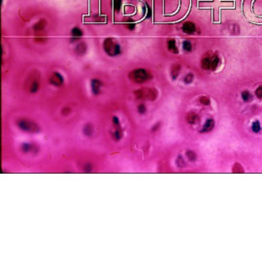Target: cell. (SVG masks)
Wrapping results in <instances>:
<instances>
[{"label": "cell", "mask_w": 262, "mask_h": 262, "mask_svg": "<svg viewBox=\"0 0 262 262\" xmlns=\"http://www.w3.org/2000/svg\"><path fill=\"white\" fill-rule=\"evenodd\" d=\"M150 78L151 75L149 74V72L146 69L143 68L134 69L133 71L129 73V79L132 80L136 84H143V83L147 82Z\"/></svg>", "instance_id": "6da1fadb"}, {"label": "cell", "mask_w": 262, "mask_h": 262, "mask_svg": "<svg viewBox=\"0 0 262 262\" xmlns=\"http://www.w3.org/2000/svg\"><path fill=\"white\" fill-rule=\"evenodd\" d=\"M103 48L106 54L110 56H117L121 54V52L119 45L112 38L105 39V41L103 43Z\"/></svg>", "instance_id": "7a4b0ae2"}, {"label": "cell", "mask_w": 262, "mask_h": 262, "mask_svg": "<svg viewBox=\"0 0 262 262\" xmlns=\"http://www.w3.org/2000/svg\"><path fill=\"white\" fill-rule=\"evenodd\" d=\"M18 126L21 130L24 132H29V133H36L40 131L39 125L36 122L29 121V119H19L18 121Z\"/></svg>", "instance_id": "3957f363"}, {"label": "cell", "mask_w": 262, "mask_h": 262, "mask_svg": "<svg viewBox=\"0 0 262 262\" xmlns=\"http://www.w3.org/2000/svg\"><path fill=\"white\" fill-rule=\"evenodd\" d=\"M134 93L140 100H154L156 98L157 91L154 88H141L136 90Z\"/></svg>", "instance_id": "277c9868"}, {"label": "cell", "mask_w": 262, "mask_h": 262, "mask_svg": "<svg viewBox=\"0 0 262 262\" xmlns=\"http://www.w3.org/2000/svg\"><path fill=\"white\" fill-rule=\"evenodd\" d=\"M50 83H51L52 85H55V87H61L64 83V79L61 74H59L57 72H55L54 74L51 76V78H50Z\"/></svg>", "instance_id": "5b68a950"}, {"label": "cell", "mask_w": 262, "mask_h": 262, "mask_svg": "<svg viewBox=\"0 0 262 262\" xmlns=\"http://www.w3.org/2000/svg\"><path fill=\"white\" fill-rule=\"evenodd\" d=\"M182 29H183V31L185 33V34H193L195 30H196V26H195L193 22H187L183 24V26H182Z\"/></svg>", "instance_id": "8992f818"}, {"label": "cell", "mask_w": 262, "mask_h": 262, "mask_svg": "<svg viewBox=\"0 0 262 262\" xmlns=\"http://www.w3.org/2000/svg\"><path fill=\"white\" fill-rule=\"evenodd\" d=\"M102 87V83L98 80H92L91 81V90L94 94H99L100 93V89Z\"/></svg>", "instance_id": "52a82bcc"}, {"label": "cell", "mask_w": 262, "mask_h": 262, "mask_svg": "<svg viewBox=\"0 0 262 262\" xmlns=\"http://www.w3.org/2000/svg\"><path fill=\"white\" fill-rule=\"evenodd\" d=\"M22 150L24 152H36L38 151V147L33 144H24L22 146Z\"/></svg>", "instance_id": "ba28073f"}, {"label": "cell", "mask_w": 262, "mask_h": 262, "mask_svg": "<svg viewBox=\"0 0 262 262\" xmlns=\"http://www.w3.org/2000/svg\"><path fill=\"white\" fill-rule=\"evenodd\" d=\"M46 21L45 19H41V21H39L38 22H36L35 25L33 26V29H34V31L36 32H40V31H43L46 27Z\"/></svg>", "instance_id": "9c48e42d"}, {"label": "cell", "mask_w": 262, "mask_h": 262, "mask_svg": "<svg viewBox=\"0 0 262 262\" xmlns=\"http://www.w3.org/2000/svg\"><path fill=\"white\" fill-rule=\"evenodd\" d=\"M167 48L170 52H174V54H177L178 52V48L176 46V41L174 39H169L167 41Z\"/></svg>", "instance_id": "30bf717a"}, {"label": "cell", "mask_w": 262, "mask_h": 262, "mask_svg": "<svg viewBox=\"0 0 262 262\" xmlns=\"http://www.w3.org/2000/svg\"><path fill=\"white\" fill-rule=\"evenodd\" d=\"M83 34H84V33H83V31H82V29L81 28H79V27H74L71 30V36H72V38L73 39H79V38H81L82 36H83Z\"/></svg>", "instance_id": "8fae6325"}, {"label": "cell", "mask_w": 262, "mask_h": 262, "mask_svg": "<svg viewBox=\"0 0 262 262\" xmlns=\"http://www.w3.org/2000/svg\"><path fill=\"white\" fill-rule=\"evenodd\" d=\"M214 125H215V122L213 119H208V121H206V122H205L204 126H203V129H202V132H209L211 131L212 129L214 128Z\"/></svg>", "instance_id": "7c38bea8"}, {"label": "cell", "mask_w": 262, "mask_h": 262, "mask_svg": "<svg viewBox=\"0 0 262 262\" xmlns=\"http://www.w3.org/2000/svg\"><path fill=\"white\" fill-rule=\"evenodd\" d=\"M201 66L204 70H209V69H211V58L209 57V56H205V57L202 59Z\"/></svg>", "instance_id": "4fadbf2b"}, {"label": "cell", "mask_w": 262, "mask_h": 262, "mask_svg": "<svg viewBox=\"0 0 262 262\" xmlns=\"http://www.w3.org/2000/svg\"><path fill=\"white\" fill-rule=\"evenodd\" d=\"M39 89V82L37 81V80H34V81H32L30 83V85H29V91L31 92V93H35V92H37Z\"/></svg>", "instance_id": "5bb4252c"}, {"label": "cell", "mask_w": 262, "mask_h": 262, "mask_svg": "<svg viewBox=\"0 0 262 262\" xmlns=\"http://www.w3.org/2000/svg\"><path fill=\"white\" fill-rule=\"evenodd\" d=\"M187 121L190 124H194L198 121V116L195 113H190L187 117Z\"/></svg>", "instance_id": "9a60e30c"}, {"label": "cell", "mask_w": 262, "mask_h": 262, "mask_svg": "<svg viewBox=\"0 0 262 262\" xmlns=\"http://www.w3.org/2000/svg\"><path fill=\"white\" fill-rule=\"evenodd\" d=\"M85 50H87V46H85V43H80V44L77 45V47L75 49V52H77L78 55H84Z\"/></svg>", "instance_id": "2e32d148"}, {"label": "cell", "mask_w": 262, "mask_h": 262, "mask_svg": "<svg viewBox=\"0 0 262 262\" xmlns=\"http://www.w3.org/2000/svg\"><path fill=\"white\" fill-rule=\"evenodd\" d=\"M122 136H123V133H122V130L121 129V127L116 128L115 131L113 132V138H114L116 141L121 140V139L122 138Z\"/></svg>", "instance_id": "e0dca14e"}, {"label": "cell", "mask_w": 262, "mask_h": 262, "mask_svg": "<svg viewBox=\"0 0 262 262\" xmlns=\"http://www.w3.org/2000/svg\"><path fill=\"white\" fill-rule=\"evenodd\" d=\"M218 63H220V58H218L217 55H214L213 57L211 58V69L212 70H215L217 68Z\"/></svg>", "instance_id": "ac0fdd59"}, {"label": "cell", "mask_w": 262, "mask_h": 262, "mask_svg": "<svg viewBox=\"0 0 262 262\" xmlns=\"http://www.w3.org/2000/svg\"><path fill=\"white\" fill-rule=\"evenodd\" d=\"M124 22H125V25H126L127 29H129V30H134V29H135L136 24H135V22L132 19H124Z\"/></svg>", "instance_id": "d6986e66"}, {"label": "cell", "mask_w": 262, "mask_h": 262, "mask_svg": "<svg viewBox=\"0 0 262 262\" xmlns=\"http://www.w3.org/2000/svg\"><path fill=\"white\" fill-rule=\"evenodd\" d=\"M143 11H144L145 17H147V18H151V8L147 4V3H145V4L143 5Z\"/></svg>", "instance_id": "ffe728a7"}, {"label": "cell", "mask_w": 262, "mask_h": 262, "mask_svg": "<svg viewBox=\"0 0 262 262\" xmlns=\"http://www.w3.org/2000/svg\"><path fill=\"white\" fill-rule=\"evenodd\" d=\"M180 70H181L180 65H174V67L172 68V71H171V75H172V77H173V79H176L178 77L179 73H180Z\"/></svg>", "instance_id": "44dd1931"}, {"label": "cell", "mask_w": 262, "mask_h": 262, "mask_svg": "<svg viewBox=\"0 0 262 262\" xmlns=\"http://www.w3.org/2000/svg\"><path fill=\"white\" fill-rule=\"evenodd\" d=\"M92 131H93V129H92V125L90 123L85 124V126L84 127V133L87 136H91Z\"/></svg>", "instance_id": "7402d4cb"}, {"label": "cell", "mask_w": 262, "mask_h": 262, "mask_svg": "<svg viewBox=\"0 0 262 262\" xmlns=\"http://www.w3.org/2000/svg\"><path fill=\"white\" fill-rule=\"evenodd\" d=\"M113 4H114V10L116 12H119V10L121 8V4H122V0H114L113 1Z\"/></svg>", "instance_id": "603a6c76"}, {"label": "cell", "mask_w": 262, "mask_h": 262, "mask_svg": "<svg viewBox=\"0 0 262 262\" xmlns=\"http://www.w3.org/2000/svg\"><path fill=\"white\" fill-rule=\"evenodd\" d=\"M183 49L184 50L185 52H191L192 50V45L190 41H184L183 43Z\"/></svg>", "instance_id": "cb8c5ba5"}, {"label": "cell", "mask_w": 262, "mask_h": 262, "mask_svg": "<svg viewBox=\"0 0 262 262\" xmlns=\"http://www.w3.org/2000/svg\"><path fill=\"white\" fill-rule=\"evenodd\" d=\"M187 156L190 161H194L195 159H196V154H195L194 151H188L187 152Z\"/></svg>", "instance_id": "d4e9b609"}, {"label": "cell", "mask_w": 262, "mask_h": 262, "mask_svg": "<svg viewBox=\"0 0 262 262\" xmlns=\"http://www.w3.org/2000/svg\"><path fill=\"white\" fill-rule=\"evenodd\" d=\"M233 172H234V173H243L244 170H243V168L240 166V164L236 163L233 167Z\"/></svg>", "instance_id": "484cf974"}, {"label": "cell", "mask_w": 262, "mask_h": 262, "mask_svg": "<svg viewBox=\"0 0 262 262\" xmlns=\"http://www.w3.org/2000/svg\"><path fill=\"white\" fill-rule=\"evenodd\" d=\"M242 98H243L244 101H250L251 100V93L248 91H244L243 93H242Z\"/></svg>", "instance_id": "4316f807"}, {"label": "cell", "mask_w": 262, "mask_h": 262, "mask_svg": "<svg viewBox=\"0 0 262 262\" xmlns=\"http://www.w3.org/2000/svg\"><path fill=\"white\" fill-rule=\"evenodd\" d=\"M137 110H138V113H139V114L144 115L145 113L147 112V108H146V106H145L144 104H140V105L138 106Z\"/></svg>", "instance_id": "83f0119b"}, {"label": "cell", "mask_w": 262, "mask_h": 262, "mask_svg": "<svg viewBox=\"0 0 262 262\" xmlns=\"http://www.w3.org/2000/svg\"><path fill=\"white\" fill-rule=\"evenodd\" d=\"M199 101H200V103L204 104V105L210 104V99H209L207 96H201V97L199 98Z\"/></svg>", "instance_id": "f1b7e54d"}, {"label": "cell", "mask_w": 262, "mask_h": 262, "mask_svg": "<svg viewBox=\"0 0 262 262\" xmlns=\"http://www.w3.org/2000/svg\"><path fill=\"white\" fill-rule=\"evenodd\" d=\"M192 81H193V75L192 74H187L184 79V82L185 84H190V83H192Z\"/></svg>", "instance_id": "f546056e"}, {"label": "cell", "mask_w": 262, "mask_h": 262, "mask_svg": "<svg viewBox=\"0 0 262 262\" xmlns=\"http://www.w3.org/2000/svg\"><path fill=\"white\" fill-rule=\"evenodd\" d=\"M253 130L254 131V132H258L260 130V124H259V122L258 121H254L253 123Z\"/></svg>", "instance_id": "4dcf8cb0"}, {"label": "cell", "mask_w": 262, "mask_h": 262, "mask_svg": "<svg viewBox=\"0 0 262 262\" xmlns=\"http://www.w3.org/2000/svg\"><path fill=\"white\" fill-rule=\"evenodd\" d=\"M255 95H256L257 98H259V99L262 98V87H259L256 88V90H255Z\"/></svg>", "instance_id": "1f68e13d"}, {"label": "cell", "mask_w": 262, "mask_h": 262, "mask_svg": "<svg viewBox=\"0 0 262 262\" xmlns=\"http://www.w3.org/2000/svg\"><path fill=\"white\" fill-rule=\"evenodd\" d=\"M113 123H114V125L117 128L119 127V121H118V117H114V118H113Z\"/></svg>", "instance_id": "d6a6232c"}, {"label": "cell", "mask_w": 262, "mask_h": 262, "mask_svg": "<svg viewBox=\"0 0 262 262\" xmlns=\"http://www.w3.org/2000/svg\"><path fill=\"white\" fill-rule=\"evenodd\" d=\"M84 169H85V172H90V171L92 170V166H91V164H90V163H87V164L85 165Z\"/></svg>", "instance_id": "836d02e7"}]
</instances>
